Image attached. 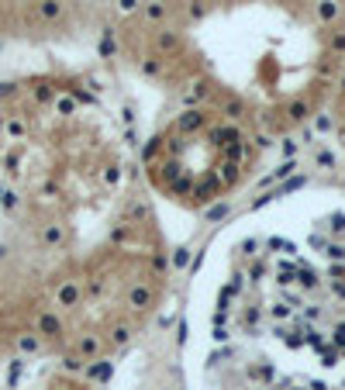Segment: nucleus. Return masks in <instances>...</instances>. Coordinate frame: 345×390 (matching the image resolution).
Listing matches in <instances>:
<instances>
[{"mask_svg":"<svg viewBox=\"0 0 345 390\" xmlns=\"http://www.w3.org/2000/svg\"><path fill=\"white\" fill-rule=\"evenodd\" d=\"M163 14H166V7H159V4H152V7H148V18H152V21L163 18Z\"/></svg>","mask_w":345,"mask_h":390,"instance_id":"f257e3e1","label":"nucleus"},{"mask_svg":"<svg viewBox=\"0 0 345 390\" xmlns=\"http://www.w3.org/2000/svg\"><path fill=\"white\" fill-rule=\"evenodd\" d=\"M335 14V4H331V0H325V4H321V18H331Z\"/></svg>","mask_w":345,"mask_h":390,"instance_id":"f03ea898","label":"nucleus"},{"mask_svg":"<svg viewBox=\"0 0 345 390\" xmlns=\"http://www.w3.org/2000/svg\"><path fill=\"white\" fill-rule=\"evenodd\" d=\"M135 4H138V0H121V7H125V11H131Z\"/></svg>","mask_w":345,"mask_h":390,"instance_id":"7ed1b4c3","label":"nucleus"}]
</instances>
